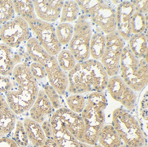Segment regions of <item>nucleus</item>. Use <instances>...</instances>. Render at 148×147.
Listing matches in <instances>:
<instances>
[{
    "mask_svg": "<svg viewBox=\"0 0 148 147\" xmlns=\"http://www.w3.org/2000/svg\"><path fill=\"white\" fill-rule=\"evenodd\" d=\"M1 41V35H0V42Z\"/></svg>",
    "mask_w": 148,
    "mask_h": 147,
    "instance_id": "a18cd8bd",
    "label": "nucleus"
},
{
    "mask_svg": "<svg viewBox=\"0 0 148 147\" xmlns=\"http://www.w3.org/2000/svg\"><path fill=\"white\" fill-rule=\"evenodd\" d=\"M27 137L34 147H42L47 137L41 125L29 117H25L23 120Z\"/></svg>",
    "mask_w": 148,
    "mask_h": 147,
    "instance_id": "6ab92c4d",
    "label": "nucleus"
},
{
    "mask_svg": "<svg viewBox=\"0 0 148 147\" xmlns=\"http://www.w3.org/2000/svg\"><path fill=\"white\" fill-rule=\"evenodd\" d=\"M105 35L97 27L95 29L94 32L92 31L90 42V55L92 59L98 61L101 59L105 48Z\"/></svg>",
    "mask_w": 148,
    "mask_h": 147,
    "instance_id": "4be33fe9",
    "label": "nucleus"
},
{
    "mask_svg": "<svg viewBox=\"0 0 148 147\" xmlns=\"http://www.w3.org/2000/svg\"><path fill=\"white\" fill-rule=\"evenodd\" d=\"M26 52L32 62H36L42 66L48 61L51 55L39 44L36 37H31L25 44Z\"/></svg>",
    "mask_w": 148,
    "mask_h": 147,
    "instance_id": "aec40b11",
    "label": "nucleus"
},
{
    "mask_svg": "<svg viewBox=\"0 0 148 147\" xmlns=\"http://www.w3.org/2000/svg\"><path fill=\"white\" fill-rule=\"evenodd\" d=\"M29 57L27 52L15 50L14 48L0 43V75L10 76L15 66L23 63V59Z\"/></svg>",
    "mask_w": 148,
    "mask_h": 147,
    "instance_id": "ddd939ff",
    "label": "nucleus"
},
{
    "mask_svg": "<svg viewBox=\"0 0 148 147\" xmlns=\"http://www.w3.org/2000/svg\"><path fill=\"white\" fill-rule=\"evenodd\" d=\"M7 105H8V104L5 99V95H3L2 93H0V111L2 110Z\"/></svg>",
    "mask_w": 148,
    "mask_h": 147,
    "instance_id": "79ce46f5",
    "label": "nucleus"
},
{
    "mask_svg": "<svg viewBox=\"0 0 148 147\" xmlns=\"http://www.w3.org/2000/svg\"><path fill=\"white\" fill-rule=\"evenodd\" d=\"M0 35L3 44L17 49L29 40L31 32L27 22L16 16L1 26Z\"/></svg>",
    "mask_w": 148,
    "mask_h": 147,
    "instance_id": "6e6552de",
    "label": "nucleus"
},
{
    "mask_svg": "<svg viewBox=\"0 0 148 147\" xmlns=\"http://www.w3.org/2000/svg\"><path fill=\"white\" fill-rule=\"evenodd\" d=\"M106 88L111 97L120 103L126 110H134L136 103L135 92L127 85L119 75L109 77Z\"/></svg>",
    "mask_w": 148,
    "mask_h": 147,
    "instance_id": "9b49d317",
    "label": "nucleus"
},
{
    "mask_svg": "<svg viewBox=\"0 0 148 147\" xmlns=\"http://www.w3.org/2000/svg\"><path fill=\"white\" fill-rule=\"evenodd\" d=\"M39 44L51 56L58 55L62 46L56 37V28L51 23L36 18L27 22Z\"/></svg>",
    "mask_w": 148,
    "mask_h": 147,
    "instance_id": "1a4fd4ad",
    "label": "nucleus"
},
{
    "mask_svg": "<svg viewBox=\"0 0 148 147\" xmlns=\"http://www.w3.org/2000/svg\"><path fill=\"white\" fill-rule=\"evenodd\" d=\"M113 125L126 147L145 146V135L141 125L128 110L117 108L112 114Z\"/></svg>",
    "mask_w": 148,
    "mask_h": 147,
    "instance_id": "20e7f679",
    "label": "nucleus"
},
{
    "mask_svg": "<svg viewBox=\"0 0 148 147\" xmlns=\"http://www.w3.org/2000/svg\"><path fill=\"white\" fill-rule=\"evenodd\" d=\"M49 84L54 88L59 95H64L68 88V74L62 70L55 56H51L45 65Z\"/></svg>",
    "mask_w": 148,
    "mask_h": 147,
    "instance_id": "4468645a",
    "label": "nucleus"
},
{
    "mask_svg": "<svg viewBox=\"0 0 148 147\" xmlns=\"http://www.w3.org/2000/svg\"><path fill=\"white\" fill-rule=\"evenodd\" d=\"M134 7L131 1H121L115 9L116 31L124 41H128L132 35L130 22Z\"/></svg>",
    "mask_w": 148,
    "mask_h": 147,
    "instance_id": "2eb2a0df",
    "label": "nucleus"
},
{
    "mask_svg": "<svg viewBox=\"0 0 148 147\" xmlns=\"http://www.w3.org/2000/svg\"><path fill=\"white\" fill-rule=\"evenodd\" d=\"M87 16L106 35L116 31L115 10L109 1H98Z\"/></svg>",
    "mask_w": 148,
    "mask_h": 147,
    "instance_id": "9d476101",
    "label": "nucleus"
},
{
    "mask_svg": "<svg viewBox=\"0 0 148 147\" xmlns=\"http://www.w3.org/2000/svg\"><path fill=\"white\" fill-rule=\"evenodd\" d=\"M134 11L145 15L147 14V1H132Z\"/></svg>",
    "mask_w": 148,
    "mask_h": 147,
    "instance_id": "4c0bfd02",
    "label": "nucleus"
},
{
    "mask_svg": "<svg viewBox=\"0 0 148 147\" xmlns=\"http://www.w3.org/2000/svg\"><path fill=\"white\" fill-rule=\"evenodd\" d=\"M91 147H102V146H101V145L96 144V145H94V146H91Z\"/></svg>",
    "mask_w": 148,
    "mask_h": 147,
    "instance_id": "37998d69",
    "label": "nucleus"
},
{
    "mask_svg": "<svg viewBox=\"0 0 148 147\" xmlns=\"http://www.w3.org/2000/svg\"><path fill=\"white\" fill-rule=\"evenodd\" d=\"M14 140L21 147H27L29 145V139L25 130L23 122L20 120H16L14 128Z\"/></svg>",
    "mask_w": 148,
    "mask_h": 147,
    "instance_id": "473e14b6",
    "label": "nucleus"
},
{
    "mask_svg": "<svg viewBox=\"0 0 148 147\" xmlns=\"http://www.w3.org/2000/svg\"><path fill=\"white\" fill-rule=\"evenodd\" d=\"M42 147H58V146L53 138L51 137V138H47Z\"/></svg>",
    "mask_w": 148,
    "mask_h": 147,
    "instance_id": "a19ab883",
    "label": "nucleus"
},
{
    "mask_svg": "<svg viewBox=\"0 0 148 147\" xmlns=\"http://www.w3.org/2000/svg\"><path fill=\"white\" fill-rule=\"evenodd\" d=\"M29 67L32 75L37 82H41L46 79L47 73L44 66L36 62H32L29 64Z\"/></svg>",
    "mask_w": 148,
    "mask_h": 147,
    "instance_id": "c9c22d12",
    "label": "nucleus"
},
{
    "mask_svg": "<svg viewBox=\"0 0 148 147\" xmlns=\"http://www.w3.org/2000/svg\"><path fill=\"white\" fill-rule=\"evenodd\" d=\"M81 116L85 125L83 142L90 146L96 145L98 144L100 133L105 122L104 110L87 100Z\"/></svg>",
    "mask_w": 148,
    "mask_h": 147,
    "instance_id": "423d86ee",
    "label": "nucleus"
},
{
    "mask_svg": "<svg viewBox=\"0 0 148 147\" xmlns=\"http://www.w3.org/2000/svg\"><path fill=\"white\" fill-rule=\"evenodd\" d=\"M0 147H19L14 139L9 137H0Z\"/></svg>",
    "mask_w": 148,
    "mask_h": 147,
    "instance_id": "58836bf2",
    "label": "nucleus"
},
{
    "mask_svg": "<svg viewBox=\"0 0 148 147\" xmlns=\"http://www.w3.org/2000/svg\"><path fill=\"white\" fill-rule=\"evenodd\" d=\"M148 103H147V86L143 89L140 99L138 102V114L140 121L141 122V126L143 133L145 132L147 137V119H148Z\"/></svg>",
    "mask_w": 148,
    "mask_h": 147,
    "instance_id": "bb28decb",
    "label": "nucleus"
},
{
    "mask_svg": "<svg viewBox=\"0 0 148 147\" xmlns=\"http://www.w3.org/2000/svg\"><path fill=\"white\" fill-rule=\"evenodd\" d=\"M54 112L45 91L42 88L39 89L36 99L29 110V117L41 125L45 120L50 119Z\"/></svg>",
    "mask_w": 148,
    "mask_h": 147,
    "instance_id": "f3484780",
    "label": "nucleus"
},
{
    "mask_svg": "<svg viewBox=\"0 0 148 147\" xmlns=\"http://www.w3.org/2000/svg\"><path fill=\"white\" fill-rule=\"evenodd\" d=\"M98 142L102 147H119L123 144L119 135L112 125L103 126Z\"/></svg>",
    "mask_w": 148,
    "mask_h": 147,
    "instance_id": "b1692460",
    "label": "nucleus"
},
{
    "mask_svg": "<svg viewBox=\"0 0 148 147\" xmlns=\"http://www.w3.org/2000/svg\"><path fill=\"white\" fill-rule=\"evenodd\" d=\"M29 64L24 61L15 66L10 76L12 87L5 93L8 104L16 115L29 110L39 91L38 84L30 72Z\"/></svg>",
    "mask_w": 148,
    "mask_h": 147,
    "instance_id": "f257e3e1",
    "label": "nucleus"
},
{
    "mask_svg": "<svg viewBox=\"0 0 148 147\" xmlns=\"http://www.w3.org/2000/svg\"><path fill=\"white\" fill-rule=\"evenodd\" d=\"M12 87L10 77L0 75V93H6Z\"/></svg>",
    "mask_w": 148,
    "mask_h": 147,
    "instance_id": "e433bc0d",
    "label": "nucleus"
},
{
    "mask_svg": "<svg viewBox=\"0 0 148 147\" xmlns=\"http://www.w3.org/2000/svg\"><path fill=\"white\" fill-rule=\"evenodd\" d=\"M52 128V137L58 147H91L78 140L62 121L58 113L55 111L50 118Z\"/></svg>",
    "mask_w": 148,
    "mask_h": 147,
    "instance_id": "f8f14e48",
    "label": "nucleus"
},
{
    "mask_svg": "<svg viewBox=\"0 0 148 147\" xmlns=\"http://www.w3.org/2000/svg\"><path fill=\"white\" fill-rule=\"evenodd\" d=\"M68 109L73 112L80 114L86 105L85 97L80 94H71L66 99Z\"/></svg>",
    "mask_w": 148,
    "mask_h": 147,
    "instance_id": "7c9ffc66",
    "label": "nucleus"
},
{
    "mask_svg": "<svg viewBox=\"0 0 148 147\" xmlns=\"http://www.w3.org/2000/svg\"><path fill=\"white\" fill-rule=\"evenodd\" d=\"M105 38V48L100 62L109 78L119 74V61L125 41L117 31L106 35Z\"/></svg>",
    "mask_w": 148,
    "mask_h": 147,
    "instance_id": "0eeeda50",
    "label": "nucleus"
},
{
    "mask_svg": "<svg viewBox=\"0 0 148 147\" xmlns=\"http://www.w3.org/2000/svg\"><path fill=\"white\" fill-rule=\"evenodd\" d=\"M14 12L28 22L37 18L32 1H12Z\"/></svg>",
    "mask_w": 148,
    "mask_h": 147,
    "instance_id": "393cba45",
    "label": "nucleus"
},
{
    "mask_svg": "<svg viewBox=\"0 0 148 147\" xmlns=\"http://www.w3.org/2000/svg\"><path fill=\"white\" fill-rule=\"evenodd\" d=\"M43 91H45L46 94L47 98L50 101L51 104L52 105L53 108L56 110L61 108V102L60 99V96L59 94L57 93V91L54 89V88L52 86H51L49 84H45L43 86Z\"/></svg>",
    "mask_w": 148,
    "mask_h": 147,
    "instance_id": "f704fd0d",
    "label": "nucleus"
},
{
    "mask_svg": "<svg viewBox=\"0 0 148 147\" xmlns=\"http://www.w3.org/2000/svg\"><path fill=\"white\" fill-rule=\"evenodd\" d=\"M60 119L66 125L72 134L83 142L85 125L81 114L73 112L67 108H60L56 110Z\"/></svg>",
    "mask_w": 148,
    "mask_h": 147,
    "instance_id": "a211bd4d",
    "label": "nucleus"
},
{
    "mask_svg": "<svg viewBox=\"0 0 148 147\" xmlns=\"http://www.w3.org/2000/svg\"><path fill=\"white\" fill-rule=\"evenodd\" d=\"M147 62L136 58L128 46H124L119 61V74L127 85L134 92L141 91L147 86Z\"/></svg>",
    "mask_w": 148,
    "mask_h": 147,
    "instance_id": "7ed1b4c3",
    "label": "nucleus"
},
{
    "mask_svg": "<svg viewBox=\"0 0 148 147\" xmlns=\"http://www.w3.org/2000/svg\"><path fill=\"white\" fill-rule=\"evenodd\" d=\"M88 100L92 102L93 104L104 110L107 108L108 105V101L105 94L99 91L90 92L88 95Z\"/></svg>",
    "mask_w": 148,
    "mask_h": 147,
    "instance_id": "72a5a7b5",
    "label": "nucleus"
},
{
    "mask_svg": "<svg viewBox=\"0 0 148 147\" xmlns=\"http://www.w3.org/2000/svg\"><path fill=\"white\" fill-rule=\"evenodd\" d=\"M35 14L38 19L51 23L60 18L63 1H32Z\"/></svg>",
    "mask_w": 148,
    "mask_h": 147,
    "instance_id": "dca6fc26",
    "label": "nucleus"
},
{
    "mask_svg": "<svg viewBox=\"0 0 148 147\" xmlns=\"http://www.w3.org/2000/svg\"><path fill=\"white\" fill-rule=\"evenodd\" d=\"M67 91L71 94L102 92L107 87L109 76L99 61L88 59L77 63L68 74Z\"/></svg>",
    "mask_w": 148,
    "mask_h": 147,
    "instance_id": "f03ea898",
    "label": "nucleus"
},
{
    "mask_svg": "<svg viewBox=\"0 0 148 147\" xmlns=\"http://www.w3.org/2000/svg\"><path fill=\"white\" fill-rule=\"evenodd\" d=\"M57 61L62 70L66 72L71 71L77 64V61L75 56L73 55V54L70 52L68 49L61 50V51L58 54Z\"/></svg>",
    "mask_w": 148,
    "mask_h": 147,
    "instance_id": "c85d7f7f",
    "label": "nucleus"
},
{
    "mask_svg": "<svg viewBox=\"0 0 148 147\" xmlns=\"http://www.w3.org/2000/svg\"><path fill=\"white\" fill-rule=\"evenodd\" d=\"M89 20L86 15H79L74 26L73 37L68 44V50L78 63L87 61L90 57V42L92 28Z\"/></svg>",
    "mask_w": 148,
    "mask_h": 147,
    "instance_id": "39448f33",
    "label": "nucleus"
},
{
    "mask_svg": "<svg viewBox=\"0 0 148 147\" xmlns=\"http://www.w3.org/2000/svg\"><path fill=\"white\" fill-rule=\"evenodd\" d=\"M16 114L9 105L0 111V137H7L14 130L16 122Z\"/></svg>",
    "mask_w": 148,
    "mask_h": 147,
    "instance_id": "5701e85b",
    "label": "nucleus"
},
{
    "mask_svg": "<svg viewBox=\"0 0 148 147\" xmlns=\"http://www.w3.org/2000/svg\"><path fill=\"white\" fill-rule=\"evenodd\" d=\"M128 47L138 59H144L147 62V37L145 33L132 34L128 39Z\"/></svg>",
    "mask_w": 148,
    "mask_h": 147,
    "instance_id": "412c9836",
    "label": "nucleus"
},
{
    "mask_svg": "<svg viewBox=\"0 0 148 147\" xmlns=\"http://www.w3.org/2000/svg\"><path fill=\"white\" fill-rule=\"evenodd\" d=\"M41 127L44 131L45 136L47 138H51L52 137V128H51V125L50 119L45 120L41 124Z\"/></svg>",
    "mask_w": 148,
    "mask_h": 147,
    "instance_id": "ea45409f",
    "label": "nucleus"
},
{
    "mask_svg": "<svg viewBox=\"0 0 148 147\" xmlns=\"http://www.w3.org/2000/svg\"><path fill=\"white\" fill-rule=\"evenodd\" d=\"M142 147H145V146H142Z\"/></svg>",
    "mask_w": 148,
    "mask_h": 147,
    "instance_id": "49530a36",
    "label": "nucleus"
},
{
    "mask_svg": "<svg viewBox=\"0 0 148 147\" xmlns=\"http://www.w3.org/2000/svg\"><path fill=\"white\" fill-rule=\"evenodd\" d=\"M119 147H126V146H125L124 144H122V145H121V146H119Z\"/></svg>",
    "mask_w": 148,
    "mask_h": 147,
    "instance_id": "c03bdc74",
    "label": "nucleus"
},
{
    "mask_svg": "<svg viewBox=\"0 0 148 147\" xmlns=\"http://www.w3.org/2000/svg\"><path fill=\"white\" fill-rule=\"evenodd\" d=\"M147 28V14L143 15L141 13L134 12L130 22V29L132 34L144 33Z\"/></svg>",
    "mask_w": 148,
    "mask_h": 147,
    "instance_id": "c756f323",
    "label": "nucleus"
},
{
    "mask_svg": "<svg viewBox=\"0 0 148 147\" xmlns=\"http://www.w3.org/2000/svg\"><path fill=\"white\" fill-rule=\"evenodd\" d=\"M12 1H0V25L14 17Z\"/></svg>",
    "mask_w": 148,
    "mask_h": 147,
    "instance_id": "2f4dec72",
    "label": "nucleus"
},
{
    "mask_svg": "<svg viewBox=\"0 0 148 147\" xmlns=\"http://www.w3.org/2000/svg\"><path fill=\"white\" fill-rule=\"evenodd\" d=\"M80 9L76 1L64 2L60 13V23H70L76 21L80 15Z\"/></svg>",
    "mask_w": 148,
    "mask_h": 147,
    "instance_id": "a878e982",
    "label": "nucleus"
},
{
    "mask_svg": "<svg viewBox=\"0 0 148 147\" xmlns=\"http://www.w3.org/2000/svg\"><path fill=\"white\" fill-rule=\"evenodd\" d=\"M74 26L71 23H60L56 28V37L61 46L69 44L73 35Z\"/></svg>",
    "mask_w": 148,
    "mask_h": 147,
    "instance_id": "cd10ccee",
    "label": "nucleus"
}]
</instances>
